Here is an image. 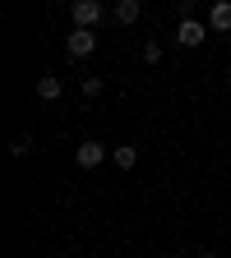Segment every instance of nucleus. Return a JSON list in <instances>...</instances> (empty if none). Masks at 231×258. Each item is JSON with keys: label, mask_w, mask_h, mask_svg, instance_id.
I'll list each match as a JSON object with an SVG mask.
<instances>
[{"label": "nucleus", "mask_w": 231, "mask_h": 258, "mask_svg": "<svg viewBox=\"0 0 231 258\" xmlns=\"http://www.w3.org/2000/svg\"><path fill=\"white\" fill-rule=\"evenodd\" d=\"M60 92H65V83H60L56 74H42V79H37V97H42V102H56Z\"/></svg>", "instance_id": "423d86ee"}, {"label": "nucleus", "mask_w": 231, "mask_h": 258, "mask_svg": "<svg viewBox=\"0 0 231 258\" xmlns=\"http://www.w3.org/2000/svg\"><path fill=\"white\" fill-rule=\"evenodd\" d=\"M102 157H107V148L97 143V139H83V143L74 148V161H79L83 171H93V166H102Z\"/></svg>", "instance_id": "7ed1b4c3"}, {"label": "nucleus", "mask_w": 231, "mask_h": 258, "mask_svg": "<svg viewBox=\"0 0 231 258\" xmlns=\"http://www.w3.org/2000/svg\"><path fill=\"white\" fill-rule=\"evenodd\" d=\"M199 258H217V253H199Z\"/></svg>", "instance_id": "f8f14e48"}, {"label": "nucleus", "mask_w": 231, "mask_h": 258, "mask_svg": "<svg viewBox=\"0 0 231 258\" xmlns=\"http://www.w3.org/2000/svg\"><path fill=\"white\" fill-rule=\"evenodd\" d=\"M204 37H208V23H199V19H180L176 23V42L180 46H199Z\"/></svg>", "instance_id": "f03ea898"}, {"label": "nucleus", "mask_w": 231, "mask_h": 258, "mask_svg": "<svg viewBox=\"0 0 231 258\" xmlns=\"http://www.w3.org/2000/svg\"><path fill=\"white\" fill-rule=\"evenodd\" d=\"M139 14H144V0H120V5H116L120 23H139Z\"/></svg>", "instance_id": "6e6552de"}, {"label": "nucleus", "mask_w": 231, "mask_h": 258, "mask_svg": "<svg viewBox=\"0 0 231 258\" xmlns=\"http://www.w3.org/2000/svg\"><path fill=\"white\" fill-rule=\"evenodd\" d=\"M65 51H70L74 60H83V55H93L97 51V32L93 28H74L70 37H65Z\"/></svg>", "instance_id": "f257e3e1"}, {"label": "nucleus", "mask_w": 231, "mask_h": 258, "mask_svg": "<svg viewBox=\"0 0 231 258\" xmlns=\"http://www.w3.org/2000/svg\"><path fill=\"white\" fill-rule=\"evenodd\" d=\"M111 161H116L120 171H134V166H139V148H134V143H125V148L111 152Z\"/></svg>", "instance_id": "0eeeda50"}, {"label": "nucleus", "mask_w": 231, "mask_h": 258, "mask_svg": "<svg viewBox=\"0 0 231 258\" xmlns=\"http://www.w3.org/2000/svg\"><path fill=\"white\" fill-rule=\"evenodd\" d=\"M70 14H74V28H93L97 19H102V5H97V0H74Z\"/></svg>", "instance_id": "20e7f679"}, {"label": "nucleus", "mask_w": 231, "mask_h": 258, "mask_svg": "<svg viewBox=\"0 0 231 258\" xmlns=\"http://www.w3.org/2000/svg\"><path fill=\"white\" fill-rule=\"evenodd\" d=\"M83 92H88V97H97V92H102V79L88 74V79H83Z\"/></svg>", "instance_id": "9d476101"}, {"label": "nucleus", "mask_w": 231, "mask_h": 258, "mask_svg": "<svg viewBox=\"0 0 231 258\" xmlns=\"http://www.w3.org/2000/svg\"><path fill=\"white\" fill-rule=\"evenodd\" d=\"M208 28L213 32H231V0H213L208 5Z\"/></svg>", "instance_id": "39448f33"}, {"label": "nucleus", "mask_w": 231, "mask_h": 258, "mask_svg": "<svg viewBox=\"0 0 231 258\" xmlns=\"http://www.w3.org/2000/svg\"><path fill=\"white\" fill-rule=\"evenodd\" d=\"M144 60H148V64H157V60H162V46H157V42H148V46H144Z\"/></svg>", "instance_id": "9b49d317"}, {"label": "nucleus", "mask_w": 231, "mask_h": 258, "mask_svg": "<svg viewBox=\"0 0 231 258\" xmlns=\"http://www.w3.org/2000/svg\"><path fill=\"white\" fill-rule=\"evenodd\" d=\"M32 152V134H14L10 139V157H28Z\"/></svg>", "instance_id": "1a4fd4ad"}]
</instances>
